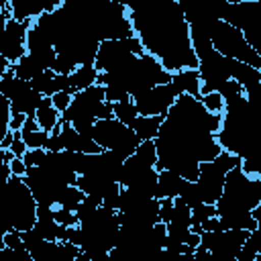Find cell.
Segmentation results:
<instances>
[{
    "mask_svg": "<svg viewBox=\"0 0 261 261\" xmlns=\"http://www.w3.org/2000/svg\"><path fill=\"white\" fill-rule=\"evenodd\" d=\"M220 126L222 114H212L200 98L181 94L165 114L155 139L157 169H169L188 181H196L200 163L212 161L222 153L216 139Z\"/></svg>",
    "mask_w": 261,
    "mask_h": 261,
    "instance_id": "6da1fadb",
    "label": "cell"
},
{
    "mask_svg": "<svg viewBox=\"0 0 261 261\" xmlns=\"http://www.w3.org/2000/svg\"><path fill=\"white\" fill-rule=\"evenodd\" d=\"M126 6L135 37L171 75L198 69L192 31L177 0H139Z\"/></svg>",
    "mask_w": 261,
    "mask_h": 261,
    "instance_id": "7a4b0ae2",
    "label": "cell"
},
{
    "mask_svg": "<svg viewBox=\"0 0 261 261\" xmlns=\"http://www.w3.org/2000/svg\"><path fill=\"white\" fill-rule=\"evenodd\" d=\"M171 73L149 53L135 57L130 63H126L122 69L114 71V73H100L98 75V84L100 86H114L124 90L130 98L161 86V84H169L171 82Z\"/></svg>",
    "mask_w": 261,
    "mask_h": 261,
    "instance_id": "3957f363",
    "label": "cell"
},
{
    "mask_svg": "<svg viewBox=\"0 0 261 261\" xmlns=\"http://www.w3.org/2000/svg\"><path fill=\"white\" fill-rule=\"evenodd\" d=\"M259 204H261V179L245 173L241 165L228 171L222 196L216 202L218 218L226 220L237 216H249Z\"/></svg>",
    "mask_w": 261,
    "mask_h": 261,
    "instance_id": "277c9868",
    "label": "cell"
},
{
    "mask_svg": "<svg viewBox=\"0 0 261 261\" xmlns=\"http://www.w3.org/2000/svg\"><path fill=\"white\" fill-rule=\"evenodd\" d=\"M114 118V110L112 104L106 102V92L104 86L96 84L88 90L75 92L71 106L61 114V120L69 122L80 135L90 137L94 133V124L98 120H108Z\"/></svg>",
    "mask_w": 261,
    "mask_h": 261,
    "instance_id": "5b68a950",
    "label": "cell"
},
{
    "mask_svg": "<svg viewBox=\"0 0 261 261\" xmlns=\"http://www.w3.org/2000/svg\"><path fill=\"white\" fill-rule=\"evenodd\" d=\"M37 208H39V202L35 200L31 188L24 184L22 177L12 175L4 184V228L2 232L31 230L39 220Z\"/></svg>",
    "mask_w": 261,
    "mask_h": 261,
    "instance_id": "8992f818",
    "label": "cell"
},
{
    "mask_svg": "<svg viewBox=\"0 0 261 261\" xmlns=\"http://www.w3.org/2000/svg\"><path fill=\"white\" fill-rule=\"evenodd\" d=\"M220 20L237 27L251 49L261 57V0H224Z\"/></svg>",
    "mask_w": 261,
    "mask_h": 261,
    "instance_id": "52a82bcc",
    "label": "cell"
},
{
    "mask_svg": "<svg viewBox=\"0 0 261 261\" xmlns=\"http://www.w3.org/2000/svg\"><path fill=\"white\" fill-rule=\"evenodd\" d=\"M210 41H212V47L222 57H228V59L247 63L255 69H261V57L251 49V45L245 41L243 33L237 27H232L220 18L214 20L210 27Z\"/></svg>",
    "mask_w": 261,
    "mask_h": 261,
    "instance_id": "ba28073f",
    "label": "cell"
},
{
    "mask_svg": "<svg viewBox=\"0 0 261 261\" xmlns=\"http://www.w3.org/2000/svg\"><path fill=\"white\" fill-rule=\"evenodd\" d=\"M241 163H243V159L237 157V155H232V153H228V151H222L212 161L200 163V171H198L196 184L200 188V194H202L204 204H216L220 200L228 171H232Z\"/></svg>",
    "mask_w": 261,
    "mask_h": 261,
    "instance_id": "9c48e42d",
    "label": "cell"
},
{
    "mask_svg": "<svg viewBox=\"0 0 261 261\" xmlns=\"http://www.w3.org/2000/svg\"><path fill=\"white\" fill-rule=\"evenodd\" d=\"M92 139L104 149V151H112L122 159H128L137 153L141 139L135 135V130L126 124H122L116 118H108V120H98L94 124V133Z\"/></svg>",
    "mask_w": 261,
    "mask_h": 261,
    "instance_id": "30bf717a",
    "label": "cell"
},
{
    "mask_svg": "<svg viewBox=\"0 0 261 261\" xmlns=\"http://www.w3.org/2000/svg\"><path fill=\"white\" fill-rule=\"evenodd\" d=\"M145 53L147 51L143 49L137 37L120 39V41H104L100 43L94 67L98 69V73H114L122 69L126 63H130L135 57L145 55Z\"/></svg>",
    "mask_w": 261,
    "mask_h": 261,
    "instance_id": "8fae6325",
    "label": "cell"
},
{
    "mask_svg": "<svg viewBox=\"0 0 261 261\" xmlns=\"http://www.w3.org/2000/svg\"><path fill=\"white\" fill-rule=\"evenodd\" d=\"M0 96L10 102L12 114H24V116H35L37 108L45 98L39 92H35L29 82L18 80L12 69L0 75Z\"/></svg>",
    "mask_w": 261,
    "mask_h": 261,
    "instance_id": "7c38bea8",
    "label": "cell"
},
{
    "mask_svg": "<svg viewBox=\"0 0 261 261\" xmlns=\"http://www.w3.org/2000/svg\"><path fill=\"white\" fill-rule=\"evenodd\" d=\"M33 22H18L10 14L8 2L2 4V49L0 55L14 65L27 55V33Z\"/></svg>",
    "mask_w": 261,
    "mask_h": 261,
    "instance_id": "4fadbf2b",
    "label": "cell"
},
{
    "mask_svg": "<svg viewBox=\"0 0 261 261\" xmlns=\"http://www.w3.org/2000/svg\"><path fill=\"white\" fill-rule=\"evenodd\" d=\"M249 234H251L249 230L202 232L200 234V247L210 253V261H237Z\"/></svg>",
    "mask_w": 261,
    "mask_h": 261,
    "instance_id": "5bb4252c",
    "label": "cell"
},
{
    "mask_svg": "<svg viewBox=\"0 0 261 261\" xmlns=\"http://www.w3.org/2000/svg\"><path fill=\"white\" fill-rule=\"evenodd\" d=\"M157 179H159V169L145 163L141 157L133 155L124 159L118 184L122 188L137 190L149 198H157Z\"/></svg>",
    "mask_w": 261,
    "mask_h": 261,
    "instance_id": "9a60e30c",
    "label": "cell"
},
{
    "mask_svg": "<svg viewBox=\"0 0 261 261\" xmlns=\"http://www.w3.org/2000/svg\"><path fill=\"white\" fill-rule=\"evenodd\" d=\"M179 96L181 94H179L177 86L173 82H169V84L155 86V88L135 96L133 102L141 116H165L171 110V106L177 102Z\"/></svg>",
    "mask_w": 261,
    "mask_h": 261,
    "instance_id": "2e32d148",
    "label": "cell"
},
{
    "mask_svg": "<svg viewBox=\"0 0 261 261\" xmlns=\"http://www.w3.org/2000/svg\"><path fill=\"white\" fill-rule=\"evenodd\" d=\"M27 55L37 59L43 65V69H53L57 61V51L53 47L51 37L37 22H33L27 33Z\"/></svg>",
    "mask_w": 261,
    "mask_h": 261,
    "instance_id": "e0dca14e",
    "label": "cell"
},
{
    "mask_svg": "<svg viewBox=\"0 0 261 261\" xmlns=\"http://www.w3.org/2000/svg\"><path fill=\"white\" fill-rule=\"evenodd\" d=\"M51 135H57L59 145H61V151L84 153V155H98V153L104 151L94 139L80 135V133H77L69 122H65V120H61V122L57 124V128H55Z\"/></svg>",
    "mask_w": 261,
    "mask_h": 261,
    "instance_id": "ac0fdd59",
    "label": "cell"
},
{
    "mask_svg": "<svg viewBox=\"0 0 261 261\" xmlns=\"http://www.w3.org/2000/svg\"><path fill=\"white\" fill-rule=\"evenodd\" d=\"M186 186H188L186 177H181L175 171L161 169L159 179H157V200H175L181 196Z\"/></svg>",
    "mask_w": 261,
    "mask_h": 261,
    "instance_id": "d6986e66",
    "label": "cell"
},
{
    "mask_svg": "<svg viewBox=\"0 0 261 261\" xmlns=\"http://www.w3.org/2000/svg\"><path fill=\"white\" fill-rule=\"evenodd\" d=\"M165 116H137V120L130 124V128L135 130V135L143 141H155L159 130H161V124H163Z\"/></svg>",
    "mask_w": 261,
    "mask_h": 261,
    "instance_id": "ffe728a7",
    "label": "cell"
},
{
    "mask_svg": "<svg viewBox=\"0 0 261 261\" xmlns=\"http://www.w3.org/2000/svg\"><path fill=\"white\" fill-rule=\"evenodd\" d=\"M20 137H22V141H24V145L29 149H45V145H47L51 135L39 126L35 116H29L24 126H22V130H20Z\"/></svg>",
    "mask_w": 261,
    "mask_h": 261,
    "instance_id": "44dd1931",
    "label": "cell"
},
{
    "mask_svg": "<svg viewBox=\"0 0 261 261\" xmlns=\"http://www.w3.org/2000/svg\"><path fill=\"white\" fill-rule=\"evenodd\" d=\"M35 120L39 122V126H41L43 130H47V133L51 135V133L57 128V124L61 122V112L53 106L51 98H43L41 106H39L37 112H35Z\"/></svg>",
    "mask_w": 261,
    "mask_h": 261,
    "instance_id": "7402d4cb",
    "label": "cell"
},
{
    "mask_svg": "<svg viewBox=\"0 0 261 261\" xmlns=\"http://www.w3.org/2000/svg\"><path fill=\"white\" fill-rule=\"evenodd\" d=\"M171 82L177 86L179 94H190V96H196L200 98V90H202V82H200V73L198 69H186V71H179V73H173Z\"/></svg>",
    "mask_w": 261,
    "mask_h": 261,
    "instance_id": "603a6c76",
    "label": "cell"
},
{
    "mask_svg": "<svg viewBox=\"0 0 261 261\" xmlns=\"http://www.w3.org/2000/svg\"><path fill=\"white\" fill-rule=\"evenodd\" d=\"M98 69L94 65H80L71 75H69V84H71V90L73 92H82V90H88L92 86L98 84Z\"/></svg>",
    "mask_w": 261,
    "mask_h": 261,
    "instance_id": "cb8c5ba5",
    "label": "cell"
},
{
    "mask_svg": "<svg viewBox=\"0 0 261 261\" xmlns=\"http://www.w3.org/2000/svg\"><path fill=\"white\" fill-rule=\"evenodd\" d=\"M10 69L14 71V75H16L18 80H24V82H31V80L37 77L39 73L47 71V69H43V65H41L37 59H33L31 55H24L20 61H16L14 65H10Z\"/></svg>",
    "mask_w": 261,
    "mask_h": 261,
    "instance_id": "d4e9b609",
    "label": "cell"
},
{
    "mask_svg": "<svg viewBox=\"0 0 261 261\" xmlns=\"http://www.w3.org/2000/svg\"><path fill=\"white\" fill-rule=\"evenodd\" d=\"M55 77H57V73H55L53 69H47V71L39 73L37 77H33L29 84H31V88H33L35 92H39L41 96L51 98V96H55V94H57V88H55Z\"/></svg>",
    "mask_w": 261,
    "mask_h": 261,
    "instance_id": "484cf974",
    "label": "cell"
},
{
    "mask_svg": "<svg viewBox=\"0 0 261 261\" xmlns=\"http://www.w3.org/2000/svg\"><path fill=\"white\" fill-rule=\"evenodd\" d=\"M214 216H218L216 204H198L196 208H192V232L202 234V224Z\"/></svg>",
    "mask_w": 261,
    "mask_h": 261,
    "instance_id": "4316f807",
    "label": "cell"
},
{
    "mask_svg": "<svg viewBox=\"0 0 261 261\" xmlns=\"http://www.w3.org/2000/svg\"><path fill=\"white\" fill-rule=\"evenodd\" d=\"M84 200H86V194H84L77 186H67V188L63 190V194L59 196L57 206H59V208H65V210H69V212H75V210L82 206Z\"/></svg>",
    "mask_w": 261,
    "mask_h": 261,
    "instance_id": "83f0119b",
    "label": "cell"
},
{
    "mask_svg": "<svg viewBox=\"0 0 261 261\" xmlns=\"http://www.w3.org/2000/svg\"><path fill=\"white\" fill-rule=\"evenodd\" d=\"M167 224L192 228V208H190L181 198H175V200H173V212H171V218H169Z\"/></svg>",
    "mask_w": 261,
    "mask_h": 261,
    "instance_id": "f1b7e54d",
    "label": "cell"
},
{
    "mask_svg": "<svg viewBox=\"0 0 261 261\" xmlns=\"http://www.w3.org/2000/svg\"><path fill=\"white\" fill-rule=\"evenodd\" d=\"M112 110H114V118L120 120L126 126H130L137 120V116H139V110H137V106H135L133 100H124V102L112 104Z\"/></svg>",
    "mask_w": 261,
    "mask_h": 261,
    "instance_id": "f546056e",
    "label": "cell"
},
{
    "mask_svg": "<svg viewBox=\"0 0 261 261\" xmlns=\"http://www.w3.org/2000/svg\"><path fill=\"white\" fill-rule=\"evenodd\" d=\"M257 255H261V232L259 230H253L249 234V239L245 241V245H243L237 261H251Z\"/></svg>",
    "mask_w": 261,
    "mask_h": 261,
    "instance_id": "4dcf8cb0",
    "label": "cell"
},
{
    "mask_svg": "<svg viewBox=\"0 0 261 261\" xmlns=\"http://www.w3.org/2000/svg\"><path fill=\"white\" fill-rule=\"evenodd\" d=\"M33 228H35L45 241H59V228H61V224H57L55 218H39Z\"/></svg>",
    "mask_w": 261,
    "mask_h": 261,
    "instance_id": "1f68e13d",
    "label": "cell"
},
{
    "mask_svg": "<svg viewBox=\"0 0 261 261\" xmlns=\"http://www.w3.org/2000/svg\"><path fill=\"white\" fill-rule=\"evenodd\" d=\"M135 155H137V157H141L145 163H149V165L157 167L159 157H157V145H155V141H143V143L139 145V149H137V153H135Z\"/></svg>",
    "mask_w": 261,
    "mask_h": 261,
    "instance_id": "d6a6232c",
    "label": "cell"
},
{
    "mask_svg": "<svg viewBox=\"0 0 261 261\" xmlns=\"http://www.w3.org/2000/svg\"><path fill=\"white\" fill-rule=\"evenodd\" d=\"M190 208H196L198 204H204V200H202V194H200V188H198V184L196 181H188V186L184 188V192H181V196H179Z\"/></svg>",
    "mask_w": 261,
    "mask_h": 261,
    "instance_id": "836d02e7",
    "label": "cell"
},
{
    "mask_svg": "<svg viewBox=\"0 0 261 261\" xmlns=\"http://www.w3.org/2000/svg\"><path fill=\"white\" fill-rule=\"evenodd\" d=\"M200 100L206 106V110H210L212 114H224V98L218 92L204 94V96H200Z\"/></svg>",
    "mask_w": 261,
    "mask_h": 261,
    "instance_id": "e575fe53",
    "label": "cell"
},
{
    "mask_svg": "<svg viewBox=\"0 0 261 261\" xmlns=\"http://www.w3.org/2000/svg\"><path fill=\"white\" fill-rule=\"evenodd\" d=\"M53 218H55V222H57V224L67 226V228H71V226H77V224H80V222H77L75 212H69V210H65V208H59V206H55V214H53Z\"/></svg>",
    "mask_w": 261,
    "mask_h": 261,
    "instance_id": "d590c367",
    "label": "cell"
},
{
    "mask_svg": "<svg viewBox=\"0 0 261 261\" xmlns=\"http://www.w3.org/2000/svg\"><path fill=\"white\" fill-rule=\"evenodd\" d=\"M8 247V249H12V251H16V249H22L24 247V243H22V237H20V232L18 230H8V232H2V243H0V247Z\"/></svg>",
    "mask_w": 261,
    "mask_h": 261,
    "instance_id": "8d00e7d4",
    "label": "cell"
},
{
    "mask_svg": "<svg viewBox=\"0 0 261 261\" xmlns=\"http://www.w3.org/2000/svg\"><path fill=\"white\" fill-rule=\"evenodd\" d=\"M47 157V151L45 149H29L22 157V161L27 163V167H39Z\"/></svg>",
    "mask_w": 261,
    "mask_h": 261,
    "instance_id": "74e56055",
    "label": "cell"
},
{
    "mask_svg": "<svg viewBox=\"0 0 261 261\" xmlns=\"http://www.w3.org/2000/svg\"><path fill=\"white\" fill-rule=\"evenodd\" d=\"M71 100H73V92H57L55 96H51V102L53 106L63 114L69 106H71Z\"/></svg>",
    "mask_w": 261,
    "mask_h": 261,
    "instance_id": "f35d334b",
    "label": "cell"
},
{
    "mask_svg": "<svg viewBox=\"0 0 261 261\" xmlns=\"http://www.w3.org/2000/svg\"><path fill=\"white\" fill-rule=\"evenodd\" d=\"M10 169H12V175H16V177H24L29 167H27V163H24L22 159H18V157H16V159L10 163Z\"/></svg>",
    "mask_w": 261,
    "mask_h": 261,
    "instance_id": "ab89813d",
    "label": "cell"
},
{
    "mask_svg": "<svg viewBox=\"0 0 261 261\" xmlns=\"http://www.w3.org/2000/svg\"><path fill=\"white\" fill-rule=\"evenodd\" d=\"M171 212H173V200H161V222H169L171 218Z\"/></svg>",
    "mask_w": 261,
    "mask_h": 261,
    "instance_id": "60d3db41",
    "label": "cell"
},
{
    "mask_svg": "<svg viewBox=\"0 0 261 261\" xmlns=\"http://www.w3.org/2000/svg\"><path fill=\"white\" fill-rule=\"evenodd\" d=\"M14 135H16L14 130H8V133L0 139V149H2V151H6V149L12 147V143H14Z\"/></svg>",
    "mask_w": 261,
    "mask_h": 261,
    "instance_id": "b9f144b4",
    "label": "cell"
},
{
    "mask_svg": "<svg viewBox=\"0 0 261 261\" xmlns=\"http://www.w3.org/2000/svg\"><path fill=\"white\" fill-rule=\"evenodd\" d=\"M0 261H14V251L8 247H0Z\"/></svg>",
    "mask_w": 261,
    "mask_h": 261,
    "instance_id": "7bdbcfd3",
    "label": "cell"
},
{
    "mask_svg": "<svg viewBox=\"0 0 261 261\" xmlns=\"http://www.w3.org/2000/svg\"><path fill=\"white\" fill-rule=\"evenodd\" d=\"M253 216H255V220H257V230L261 232V204L253 210Z\"/></svg>",
    "mask_w": 261,
    "mask_h": 261,
    "instance_id": "ee69618b",
    "label": "cell"
},
{
    "mask_svg": "<svg viewBox=\"0 0 261 261\" xmlns=\"http://www.w3.org/2000/svg\"><path fill=\"white\" fill-rule=\"evenodd\" d=\"M251 261H261V255H257L255 259H251Z\"/></svg>",
    "mask_w": 261,
    "mask_h": 261,
    "instance_id": "f6af8a7d",
    "label": "cell"
}]
</instances>
